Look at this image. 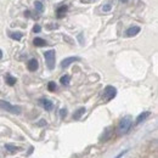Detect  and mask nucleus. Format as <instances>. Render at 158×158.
Listing matches in <instances>:
<instances>
[{
  "instance_id": "nucleus-25",
  "label": "nucleus",
  "mask_w": 158,
  "mask_h": 158,
  "mask_svg": "<svg viewBox=\"0 0 158 158\" xmlns=\"http://www.w3.org/2000/svg\"><path fill=\"white\" fill-rule=\"evenodd\" d=\"M1 57H2V51L0 50V60H1Z\"/></svg>"
},
{
  "instance_id": "nucleus-10",
  "label": "nucleus",
  "mask_w": 158,
  "mask_h": 158,
  "mask_svg": "<svg viewBox=\"0 0 158 158\" xmlns=\"http://www.w3.org/2000/svg\"><path fill=\"white\" fill-rule=\"evenodd\" d=\"M150 114H151V112H148V111H146V112H142L141 114H139L138 118H136V124L141 123V122H143V120L147 118V117H150Z\"/></svg>"
},
{
  "instance_id": "nucleus-9",
  "label": "nucleus",
  "mask_w": 158,
  "mask_h": 158,
  "mask_svg": "<svg viewBox=\"0 0 158 158\" xmlns=\"http://www.w3.org/2000/svg\"><path fill=\"white\" fill-rule=\"evenodd\" d=\"M85 113V108L84 107H80V108H78L76 112H74V114H73V119L74 120H78V119L81 118V116Z\"/></svg>"
},
{
  "instance_id": "nucleus-14",
  "label": "nucleus",
  "mask_w": 158,
  "mask_h": 158,
  "mask_svg": "<svg viewBox=\"0 0 158 158\" xmlns=\"http://www.w3.org/2000/svg\"><path fill=\"white\" fill-rule=\"evenodd\" d=\"M9 37L14 40H21L22 39V33H20V32H11V33H9Z\"/></svg>"
},
{
  "instance_id": "nucleus-11",
  "label": "nucleus",
  "mask_w": 158,
  "mask_h": 158,
  "mask_svg": "<svg viewBox=\"0 0 158 158\" xmlns=\"http://www.w3.org/2000/svg\"><path fill=\"white\" fill-rule=\"evenodd\" d=\"M67 10H68V6H67V5H61V6H59V7H57V17H59V19L63 17V14H64Z\"/></svg>"
},
{
  "instance_id": "nucleus-22",
  "label": "nucleus",
  "mask_w": 158,
  "mask_h": 158,
  "mask_svg": "<svg viewBox=\"0 0 158 158\" xmlns=\"http://www.w3.org/2000/svg\"><path fill=\"white\" fill-rule=\"evenodd\" d=\"M40 31H41V27H40L39 24H35V26L33 27V32H34V33H39Z\"/></svg>"
},
{
  "instance_id": "nucleus-17",
  "label": "nucleus",
  "mask_w": 158,
  "mask_h": 158,
  "mask_svg": "<svg viewBox=\"0 0 158 158\" xmlns=\"http://www.w3.org/2000/svg\"><path fill=\"white\" fill-rule=\"evenodd\" d=\"M34 7H35V10H37L38 12H43V10H44V5H43L40 1H35V2H34Z\"/></svg>"
},
{
  "instance_id": "nucleus-6",
  "label": "nucleus",
  "mask_w": 158,
  "mask_h": 158,
  "mask_svg": "<svg viewBox=\"0 0 158 158\" xmlns=\"http://www.w3.org/2000/svg\"><path fill=\"white\" fill-rule=\"evenodd\" d=\"M79 57H77V56H74V57H67V59H64L62 62H61V67L62 68H67L71 63H73V62H76V61H79Z\"/></svg>"
},
{
  "instance_id": "nucleus-18",
  "label": "nucleus",
  "mask_w": 158,
  "mask_h": 158,
  "mask_svg": "<svg viewBox=\"0 0 158 158\" xmlns=\"http://www.w3.org/2000/svg\"><path fill=\"white\" fill-rule=\"evenodd\" d=\"M48 89H49V91H55V90L57 89V86H56L55 81H50V83L48 84Z\"/></svg>"
},
{
  "instance_id": "nucleus-19",
  "label": "nucleus",
  "mask_w": 158,
  "mask_h": 158,
  "mask_svg": "<svg viewBox=\"0 0 158 158\" xmlns=\"http://www.w3.org/2000/svg\"><path fill=\"white\" fill-rule=\"evenodd\" d=\"M111 9H112L111 2H108V4H106V5H103V6H102V11H103V12H108Z\"/></svg>"
},
{
  "instance_id": "nucleus-26",
  "label": "nucleus",
  "mask_w": 158,
  "mask_h": 158,
  "mask_svg": "<svg viewBox=\"0 0 158 158\" xmlns=\"http://www.w3.org/2000/svg\"><path fill=\"white\" fill-rule=\"evenodd\" d=\"M119 1H120V2H127L128 0H119Z\"/></svg>"
},
{
  "instance_id": "nucleus-24",
  "label": "nucleus",
  "mask_w": 158,
  "mask_h": 158,
  "mask_svg": "<svg viewBox=\"0 0 158 158\" xmlns=\"http://www.w3.org/2000/svg\"><path fill=\"white\" fill-rule=\"evenodd\" d=\"M45 124H46V122H45V120H40L38 125H40V127H41V125H45Z\"/></svg>"
},
{
  "instance_id": "nucleus-4",
  "label": "nucleus",
  "mask_w": 158,
  "mask_h": 158,
  "mask_svg": "<svg viewBox=\"0 0 158 158\" xmlns=\"http://www.w3.org/2000/svg\"><path fill=\"white\" fill-rule=\"evenodd\" d=\"M116 95H117V89L114 88V86H112V85H108V86H106L105 88V90H103V100L105 101H111L112 99H114L116 98Z\"/></svg>"
},
{
  "instance_id": "nucleus-8",
  "label": "nucleus",
  "mask_w": 158,
  "mask_h": 158,
  "mask_svg": "<svg viewBox=\"0 0 158 158\" xmlns=\"http://www.w3.org/2000/svg\"><path fill=\"white\" fill-rule=\"evenodd\" d=\"M39 102H40V105H41L46 111H51V110H52V107H54V103L48 99H41Z\"/></svg>"
},
{
  "instance_id": "nucleus-5",
  "label": "nucleus",
  "mask_w": 158,
  "mask_h": 158,
  "mask_svg": "<svg viewBox=\"0 0 158 158\" xmlns=\"http://www.w3.org/2000/svg\"><path fill=\"white\" fill-rule=\"evenodd\" d=\"M38 67H39V64H38V61L35 59L29 60L28 63H27V68H28L31 72H35V71L38 69Z\"/></svg>"
},
{
  "instance_id": "nucleus-2",
  "label": "nucleus",
  "mask_w": 158,
  "mask_h": 158,
  "mask_svg": "<svg viewBox=\"0 0 158 158\" xmlns=\"http://www.w3.org/2000/svg\"><path fill=\"white\" fill-rule=\"evenodd\" d=\"M0 108L6 111V112H9V113H12V114H20L21 113L20 106H14L10 102L4 101V100H0Z\"/></svg>"
},
{
  "instance_id": "nucleus-3",
  "label": "nucleus",
  "mask_w": 158,
  "mask_h": 158,
  "mask_svg": "<svg viewBox=\"0 0 158 158\" xmlns=\"http://www.w3.org/2000/svg\"><path fill=\"white\" fill-rule=\"evenodd\" d=\"M55 50H49L44 52V59L46 61L48 68L49 69H54L55 68Z\"/></svg>"
},
{
  "instance_id": "nucleus-16",
  "label": "nucleus",
  "mask_w": 158,
  "mask_h": 158,
  "mask_svg": "<svg viewBox=\"0 0 158 158\" xmlns=\"http://www.w3.org/2000/svg\"><path fill=\"white\" fill-rule=\"evenodd\" d=\"M69 80H71L69 76H63V77H61V79H60L61 84H63V85H68L69 84Z\"/></svg>"
},
{
  "instance_id": "nucleus-15",
  "label": "nucleus",
  "mask_w": 158,
  "mask_h": 158,
  "mask_svg": "<svg viewBox=\"0 0 158 158\" xmlns=\"http://www.w3.org/2000/svg\"><path fill=\"white\" fill-rule=\"evenodd\" d=\"M5 148L11 153H15V152L20 151V147H16V146H12V145H5Z\"/></svg>"
},
{
  "instance_id": "nucleus-21",
  "label": "nucleus",
  "mask_w": 158,
  "mask_h": 158,
  "mask_svg": "<svg viewBox=\"0 0 158 158\" xmlns=\"http://www.w3.org/2000/svg\"><path fill=\"white\" fill-rule=\"evenodd\" d=\"M60 116H61V118H64V117L67 116V110H66V108L60 110Z\"/></svg>"
},
{
  "instance_id": "nucleus-20",
  "label": "nucleus",
  "mask_w": 158,
  "mask_h": 158,
  "mask_svg": "<svg viewBox=\"0 0 158 158\" xmlns=\"http://www.w3.org/2000/svg\"><path fill=\"white\" fill-rule=\"evenodd\" d=\"M110 131H112V128H107V129H106V136H103V138H102L103 141H106L107 139L111 136V133H110Z\"/></svg>"
},
{
  "instance_id": "nucleus-1",
  "label": "nucleus",
  "mask_w": 158,
  "mask_h": 158,
  "mask_svg": "<svg viewBox=\"0 0 158 158\" xmlns=\"http://www.w3.org/2000/svg\"><path fill=\"white\" fill-rule=\"evenodd\" d=\"M131 125H133V119H131V117L130 116L124 117V118L120 120V123H119L118 125V133L119 134H127L130 130Z\"/></svg>"
},
{
  "instance_id": "nucleus-7",
  "label": "nucleus",
  "mask_w": 158,
  "mask_h": 158,
  "mask_svg": "<svg viewBox=\"0 0 158 158\" xmlns=\"http://www.w3.org/2000/svg\"><path fill=\"white\" fill-rule=\"evenodd\" d=\"M138 33H140V27H138V26H133V27L128 28L127 32H125L127 37H134V35H136Z\"/></svg>"
},
{
  "instance_id": "nucleus-13",
  "label": "nucleus",
  "mask_w": 158,
  "mask_h": 158,
  "mask_svg": "<svg viewBox=\"0 0 158 158\" xmlns=\"http://www.w3.org/2000/svg\"><path fill=\"white\" fill-rule=\"evenodd\" d=\"M33 44H34L35 46H39V48H41V46H45L48 43H46L44 39H41V38H34V40H33Z\"/></svg>"
},
{
  "instance_id": "nucleus-12",
  "label": "nucleus",
  "mask_w": 158,
  "mask_h": 158,
  "mask_svg": "<svg viewBox=\"0 0 158 158\" xmlns=\"http://www.w3.org/2000/svg\"><path fill=\"white\" fill-rule=\"evenodd\" d=\"M5 80H6V84H9L10 86H12V85L16 84V78L12 77L11 74H6V76H5Z\"/></svg>"
},
{
  "instance_id": "nucleus-23",
  "label": "nucleus",
  "mask_w": 158,
  "mask_h": 158,
  "mask_svg": "<svg viewBox=\"0 0 158 158\" xmlns=\"http://www.w3.org/2000/svg\"><path fill=\"white\" fill-rule=\"evenodd\" d=\"M127 152H128V150H124V151H122V152H120V153H119V155H118V156H117L116 158H120L122 156H124V155H125Z\"/></svg>"
}]
</instances>
